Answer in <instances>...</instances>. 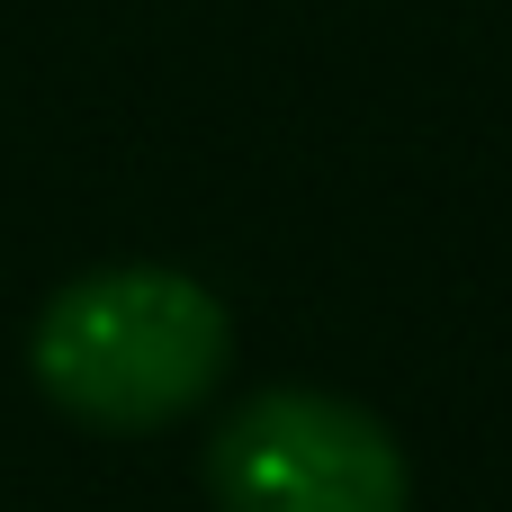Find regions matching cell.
<instances>
[{
	"label": "cell",
	"mask_w": 512,
	"mask_h": 512,
	"mask_svg": "<svg viewBox=\"0 0 512 512\" xmlns=\"http://www.w3.org/2000/svg\"><path fill=\"white\" fill-rule=\"evenodd\" d=\"M234 369V315L207 279L162 261H117L63 279L27 324V378L36 396L108 441L162 432L198 414Z\"/></svg>",
	"instance_id": "1"
},
{
	"label": "cell",
	"mask_w": 512,
	"mask_h": 512,
	"mask_svg": "<svg viewBox=\"0 0 512 512\" xmlns=\"http://www.w3.org/2000/svg\"><path fill=\"white\" fill-rule=\"evenodd\" d=\"M216 512H414L396 432L324 387H252L207 432Z\"/></svg>",
	"instance_id": "2"
}]
</instances>
